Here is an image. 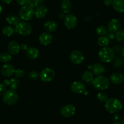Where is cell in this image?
Returning <instances> with one entry per match:
<instances>
[{
	"instance_id": "obj_1",
	"label": "cell",
	"mask_w": 124,
	"mask_h": 124,
	"mask_svg": "<svg viewBox=\"0 0 124 124\" xmlns=\"http://www.w3.org/2000/svg\"><path fill=\"white\" fill-rule=\"evenodd\" d=\"M105 108L108 113L114 114L120 111L122 108V104L119 100L115 98L109 99L105 104Z\"/></svg>"
},
{
	"instance_id": "obj_2",
	"label": "cell",
	"mask_w": 124,
	"mask_h": 124,
	"mask_svg": "<svg viewBox=\"0 0 124 124\" xmlns=\"http://www.w3.org/2000/svg\"><path fill=\"white\" fill-rule=\"evenodd\" d=\"M93 82V86L94 87L95 89L99 91L105 90L108 88L110 84V81L108 78L105 76H99L94 78Z\"/></svg>"
},
{
	"instance_id": "obj_3",
	"label": "cell",
	"mask_w": 124,
	"mask_h": 124,
	"mask_svg": "<svg viewBox=\"0 0 124 124\" xmlns=\"http://www.w3.org/2000/svg\"><path fill=\"white\" fill-rule=\"evenodd\" d=\"M99 59L104 63H109L114 58V52L111 47H103L100 49L98 54Z\"/></svg>"
},
{
	"instance_id": "obj_4",
	"label": "cell",
	"mask_w": 124,
	"mask_h": 124,
	"mask_svg": "<svg viewBox=\"0 0 124 124\" xmlns=\"http://www.w3.org/2000/svg\"><path fill=\"white\" fill-rule=\"evenodd\" d=\"M18 14L20 18L25 21H29L32 18L34 15V8L30 5L22 6L19 10Z\"/></svg>"
},
{
	"instance_id": "obj_5",
	"label": "cell",
	"mask_w": 124,
	"mask_h": 124,
	"mask_svg": "<svg viewBox=\"0 0 124 124\" xmlns=\"http://www.w3.org/2000/svg\"><path fill=\"white\" fill-rule=\"evenodd\" d=\"M18 100V95L14 90H8L3 95V101L8 105H14Z\"/></svg>"
},
{
	"instance_id": "obj_6",
	"label": "cell",
	"mask_w": 124,
	"mask_h": 124,
	"mask_svg": "<svg viewBox=\"0 0 124 124\" xmlns=\"http://www.w3.org/2000/svg\"><path fill=\"white\" fill-rule=\"evenodd\" d=\"M15 31L18 34L24 36H27L32 33V26L26 22H20L15 27Z\"/></svg>"
},
{
	"instance_id": "obj_7",
	"label": "cell",
	"mask_w": 124,
	"mask_h": 124,
	"mask_svg": "<svg viewBox=\"0 0 124 124\" xmlns=\"http://www.w3.org/2000/svg\"><path fill=\"white\" fill-rule=\"evenodd\" d=\"M55 77V72L52 69L46 68L41 71L40 74V78L44 82H49Z\"/></svg>"
},
{
	"instance_id": "obj_8",
	"label": "cell",
	"mask_w": 124,
	"mask_h": 124,
	"mask_svg": "<svg viewBox=\"0 0 124 124\" xmlns=\"http://www.w3.org/2000/svg\"><path fill=\"white\" fill-rule=\"evenodd\" d=\"M85 57L83 53L78 50L72 51L70 54V60L72 63L75 65H80L84 61Z\"/></svg>"
},
{
	"instance_id": "obj_9",
	"label": "cell",
	"mask_w": 124,
	"mask_h": 124,
	"mask_svg": "<svg viewBox=\"0 0 124 124\" xmlns=\"http://www.w3.org/2000/svg\"><path fill=\"white\" fill-rule=\"evenodd\" d=\"M64 24L68 29H74L77 25V18L72 14H68L64 20Z\"/></svg>"
},
{
	"instance_id": "obj_10",
	"label": "cell",
	"mask_w": 124,
	"mask_h": 124,
	"mask_svg": "<svg viewBox=\"0 0 124 124\" xmlns=\"http://www.w3.org/2000/svg\"><path fill=\"white\" fill-rule=\"evenodd\" d=\"M76 113V108L72 105H66L60 109V114L64 117H70Z\"/></svg>"
},
{
	"instance_id": "obj_11",
	"label": "cell",
	"mask_w": 124,
	"mask_h": 124,
	"mask_svg": "<svg viewBox=\"0 0 124 124\" xmlns=\"http://www.w3.org/2000/svg\"><path fill=\"white\" fill-rule=\"evenodd\" d=\"M121 27V23L117 19H112L108 24V30L110 33H116Z\"/></svg>"
},
{
	"instance_id": "obj_12",
	"label": "cell",
	"mask_w": 124,
	"mask_h": 124,
	"mask_svg": "<svg viewBox=\"0 0 124 124\" xmlns=\"http://www.w3.org/2000/svg\"><path fill=\"white\" fill-rule=\"evenodd\" d=\"M86 87L84 83L79 81L74 82L71 85V89L76 94H81L85 91Z\"/></svg>"
},
{
	"instance_id": "obj_13",
	"label": "cell",
	"mask_w": 124,
	"mask_h": 124,
	"mask_svg": "<svg viewBox=\"0 0 124 124\" xmlns=\"http://www.w3.org/2000/svg\"><path fill=\"white\" fill-rule=\"evenodd\" d=\"M15 68L11 64H6L3 65L1 70V74L4 77H10L15 73Z\"/></svg>"
},
{
	"instance_id": "obj_14",
	"label": "cell",
	"mask_w": 124,
	"mask_h": 124,
	"mask_svg": "<svg viewBox=\"0 0 124 124\" xmlns=\"http://www.w3.org/2000/svg\"><path fill=\"white\" fill-rule=\"evenodd\" d=\"M52 41V35L48 32H45L40 34L39 37V41L43 46H47Z\"/></svg>"
},
{
	"instance_id": "obj_15",
	"label": "cell",
	"mask_w": 124,
	"mask_h": 124,
	"mask_svg": "<svg viewBox=\"0 0 124 124\" xmlns=\"http://www.w3.org/2000/svg\"><path fill=\"white\" fill-rule=\"evenodd\" d=\"M47 13V8L44 4H40L37 7L36 9L34 11V15L37 18L41 19L46 16Z\"/></svg>"
},
{
	"instance_id": "obj_16",
	"label": "cell",
	"mask_w": 124,
	"mask_h": 124,
	"mask_svg": "<svg viewBox=\"0 0 124 124\" xmlns=\"http://www.w3.org/2000/svg\"><path fill=\"white\" fill-rule=\"evenodd\" d=\"M109 80L114 85H119L124 81V76L119 72H114L109 77Z\"/></svg>"
},
{
	"instance_id": "obj_17",
	"label": "cell",
	"mask_w": 124,
	"mask_h": 124,
	"mask_svg": "<svg viewBox=\"0 0 124 124\" xmlns=\"http://www.w3.org/2000/svg\"><path fill=\"white\" fill-rule=\"evenodd\" d=\"M26 55L29 59L35 60L39 57L40 52L39 50L35 47H31L26 49Z\"/></svg>"
},
{
	"instance_id": "obj_18",
	"label": "cell",
	"mask_w": 124,
	"mask_h": 124,
	"mask_svg": "<svg viewBox=\"0 0 124 124\" xmlns=\"http://www.w3.org/2000/svg\"><path fill=\"white\" fill-rule=\"evenodd\" d=\"M20 45L15 41H10L8 44V49L11 55H15L18 54L20 51Z\"/></svg>"
},
{
	"instance_id": "obj_19",
	"label": "cell",
	"mask_w": 124,
	"mask_h": 124,
	"mask_svg": "<svg viewBox=\"0 0 124 124\" xmlns=\"http://www.w3.org/2000/svg\"><path fill=\"white\" fill-rule=\"evenodd\" d=\"M112 6H113L114 10L117 12L122 13L124 12V0H113Z\"/></svg>"
},
{
	"instance_id": "obj_20",
	"label": "cell",
	"mask_w": 124,
	"mask_h": 124,
	"mask_svg": "<svg viewBox=\"0 0 124 124\" xmlns=\"http://www.w3.org/2000/svg\"><path fill=\"white\" fill-rule=\"evenodd\" d=\"M44 28L47 32H54L57 29V24L52 20H47L44 23Z\"/></svg>"
},
{
	"instance_id": "obj_21",
	"label": "cell",
	"mask_w": 124,
	"mask_h": 124,
	"mask_svg": "<svg viewBox=\"0 0 124 124\" xmlns=\"http://www.w3.org/2000/svg\"><path fill=\"white\" fill-rule=\"evenodd\" d=\"M4 83L6 86H9L12 90L15 91L18 88L20 85V82L17 78H12L10 80H5L4 81Z\"/></svg>"
},
{
	"instance_id": "obj_22",
	"label": "cell",
	"mask_w": 124,
	"mask_h": 124,
	"mask_svg": "<svg viewBox=\"0 0 124 124\" xmlns=\"http://www.w3.org/2000/svg\"><path fill=\"white\" fill-rule=\"evenodd\" d=\"M61 9L65 14H70L72 9V4L70 0H63L61 3Z\"/></svg>"
},
{
	"instance_id": "obj_23",
	"label": "cell",
	"mask_w": 124,
	"mask_h": 124,
	"mask_svg": "<svg viewBox=\"0 0 124 124\" xmlns=\"http://www.w3.org/2000/svg\"><path fill=\"white\" fill-rule=\"evenodd\" d=\"M92 70H93V74H94L95 76H99L104 73V72L105 71V68L101 64L96 63L93 66Z\"/></svg>"
},
{
	"instance_id": "obj_24",
	"label": "cell",
	"mask_w": 124,
	"mask_h": 124,
	"mask_svg": "<svg viewBox=\"0 0 124 124\" xmlns=\"http://www.w3.org/2000/svg\"><path fill=\"white\" fill-rule=\"evenodd\" d=\"M6 21L9 24L11 25H14V26H16L20 22L19 18L16 15H14V14H10V15H8L6 17Z\"/></svg>"
},
{
	"instance_id": "obj_25",
	"label": "cell",
	"mask_w": 124,
	"mask_h": 124,
	"mask_svg": "<svg viewBox=\"0 0 124 124\" xmlns=\"http://www.w3.org/2000/svg\"><path fill=\"white\" fill-rule=\"evenodd\" d=\"M82 80H83V81L87 82V83L92 82V81L93 80V79H94L93 74L89 71H85V72L82 74Z\"/></svg>"
},
{
	"instance_id": "obj_26",
	"label": "cell",
	"mask_w": 124,
	"mask_h": 124,
	"mask_svg": "<svg viewBox=\"0 0 124 124\" xmlns=\"http://www.w3.org/2000/svg\"><path fill=\"white\" fill-rule=\"evenodd\" d=\"M12 60V55L8 52H3L0 55V62L4 63H6Z\"/></svg>"
},
{
	"instance_id": "obj_27",
	"label": "cell",
	"mask_w": 124,
	"mask_h": 124,
	"mask_svg": "<svg viewBox=\"0 0 124 124\" xmlns=\"http://www.w3.org/2000/svg\"><path fill=\"white\" fill-rule=\"evenodd\" d=\"M109 43V39L107 37L102 36L99 38L97 40V43L100 46L102 47H106Z\"/></svg>"
},
{
	"instance_id": "obj_28",
	"label": "cell",
	"mask_w": 124,
	"mask_h": 124,
	"mask_svg": "<svg viewBox=\"0 0 124 124\" xmlns=\"http://www.w3.org/2000/svg\"><path fill=\"white\" fill-rule=\"evenodd\" d=\"M96 32L97 33V35H100V36H105L108 33V30H107V27H105L103 26H97V28L96 29Z\"/></svg>"
},
{
	"instance_id": "obj_29",
	"label": "cell",
	"mask_w": 124,
	"mask_h": 124,
	"mask_svg": "<svg viewBox=\"0 0 124 124\" xmlns=\"http://www.w3.org/2000/svg\"><path fill=\"white\" fill-rule=\"evenodd\" d=\"M2 32L4 35L8 37H10L14 33V29L12 26H6L3 27L2 29Z\"/></svg>"
},
{
	"instance_id": "obj_30",
	"label": "cell",
	"mask_w": 124,
	"mask_h": 124,
	"mask_svg": "<svg viewBox=\"0 0 124 124\" xmlns=\"http://www.w3.org/2000/svg\"><path fill=\"white\" fill-rule=\"evenodd\" d=\"M116 39L117 41H124V29H120L116 34Z\"/></svg>"
},
{
	"instance_id": "obj_31",
	"label": "cell",
	"mask_w": 124,
	"mask_h": 124,
	"mask_svg": "<svg viewBox=\"0 0 124 124\" xmlns=\"http://www.w3.org/2000/svg\"><path fill=\"white\" fill-rule=\"evenodd\" d=\"M97 99L99 102H102V103H105L107 100H108L107 94L103 93H99L97 94Z\"/></svg>"
},
{
	"instance_id": "obj_32",
	"label": "cell",
	"mask_w": 124,
	"mask_h": 124,
	"mask_svg": "<svg viewBox=\"0 0 124 124\" xmlns=\"http://www.w3.org/2000/svg\"><path fill=\"white\" fill-rule=\"evenodd\" d=\"M39 76V73H38V72H37V71H31V72H30L29 73L28 77L30 80H37V78H38Z\"/></svg>"
},
{
	"instance_id": "obj_33",
	"label": "cell",
	"mask_w": 124,
	"mask_h": 124,
	"mask_svg": "<svg viewBox=\"0 0 124 124\" xmlns=\"http://www.w3.org/2000/svg\"><path fill=\"white\" fill-rule=\"evenodd\" d=\"M16 1L19 5L24 6L30 5L32 2V0H16Z\"/></svg>"
},
{
	"instance_id": "obj_34",
	"label": "cell",
	"mask_w": 124,
	"mask_h": 124,
	"mask_svg": "<svg viewBox=\"0 0 124 124\" xmlns=\"http://www.w3.org/2000/svg\"><path fill=\"white\" fill-rule=\"evenodd\" d=\"M15 74L18 78H23L25 76V72L21 69H18V70H15Z\"/></svg>"
},
{
	"instance_id": "obj_35",
	"label": "cell",
	"mask_w": 124,
	"mask_h": 124,
	"mask_svg": "<svg viewBox=\"0 0 124 124\" xmlns=\"http://www.w3.org/2000/svg\"><path fill=\"white\" fill-rule=\"evenodd\" d=\"M6 86L4 83H0V96H3L7 91Z\"/></svg>"
},
{
	"instance_id": "obj_36",
	"label": "cell",
	"mask_w": 124,
	"mask_h": 124,
	"mask_svg": "<svg viewBox=\"0 0 124 124\" xmlns=\"http://www.w3.org/2000/svg\"><path fill=\"white\" fill-rule=\"evenodd\" d=\"M43 0H32V2L30 4V6L31 7H32L33 8L37 7L38 6V4H39L40 3H41Z\"/></svg>"
},
{
	"instance_id": "obj_37",
	"label": "cell",
	"mask_w": 124,
	"mask_h": 124,
	"mask_svg": "<svg viewBox=\"0 0 124 124\" xmlns=\"http://www.w3.org/2000/svg\"><path fill=\"white\" fill-rule=\"evenodd\" d=\"M103 3L107 6H110L113 4V0H103Z\"/></svg>"
},
{
	"instance_id": "obj_38",
	"label": "cell",
	"mask_w": 124,
	"mask_h": 124,
	"mask_svg": "<svg viewBox=\"0 0 124 124\" xmlns=\"http://www.w3.org/2000/svg\"><path fill=\"white\" fill-rule=\"evenodd\" d=\"M20 49L22 50H26L27 49V45H26V44L23 43V44H21V46H20Z\"/></svg>"
},
{
	"instance_id": "obj_39",
	"label": "cell",
	"mask_w": 124,
	"mask_h": 124,
	"mask_svg": "<svg viewBox=\"0 0 124 124\" xmlns=\"http://www.w3.org/2000/svg\"><path fill=\"white\" fill-rule=\"evenodd\" d=\"M1 1L5 4H10L13 1V0H1Z\"/></svg>"
},
{
	"instance_id": "obj_40",
	"label": "cell",
	"mask_w": 124,
	"mask_h": 124,
	"mask_svg": "<svg viewBox=\"0 0 124 124\" xmlns=\"http://www.w3.org/2000/svg\"><path fill=\"white\" fill-rule=\"evenodd\" d=\"M108 37H109L108 38L110 39H114V38H116V35H114V33H111L110 34H109Z\"/></svg>"
},
{
	"instance_id": "obj_41",
	"label": "cell",
	"mask_w": 124,
	"mask_h": 124,
	"mask_svg": "<svg viewBox=\"0 0 124 124\" xmlns=\"http://www.w3.org/2000/svg\"><path fill=\"white\" fill-rule=\"evenodd\" d=\"M122 57H123V58H124V47H123V49H122Z\"/></svg>"
},
{
	"instance_id": "obj_42",
	"label": "cell",
	"mask_w": 124,
	"mask_h": 124,
	"mask_svg": "<svg viewBox=\"0 0 124 124\" xmlns=\"http://www.w3.org/2000/svg\"><path fill=\"white\" fill-rule=\"evenodd\" d=\"M2 11H3V8H2V6H1V4H0V14H1Z\"/></svg>"
},
{
	"instance_id": "obj_43",
	"label": "cell",
	"mask_w": 124,
	"mask_h": 124,
	"mask_svg": "<svg viewBox=\"0 0 124 124\" xmlns=\"http://www.w3.org/2000/svg\"><path fill=\"white\" fill-rule=\"evenodd\" d=\"M121 124V123L119 122H115L113 123V124Z\"/></svg>"
},
{
	"instance_id": "obj_44",
	"label": "cell",
	"mask_w": 124,
	"mask_h": 124,
	"mask_svg": "<svg viewBox=\"0 0 124 124\" xmlns=\"http://www.w3.org/2000/svg\"><path fill=\"white\" fill-rule=\"evenodd\" d=\"M122 124H124V118L123 119V120H122Z\"/></svg>"
}]
</instances>
